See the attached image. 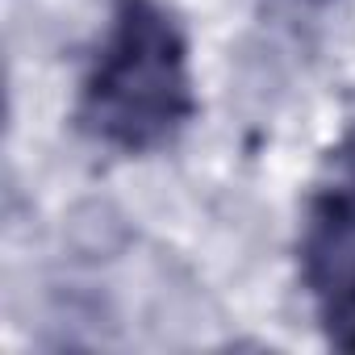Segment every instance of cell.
Segmentation results:
<instances>
[{
	"label": "cell",
	"mask_w": 355,
	"mask_h": 355,
	"mask_svg": "<svg viewBox=\"0 0 355 355\" xmlns=\"http://www.w3.org/2000/svg\"><path fill=\"white\" fill-rule=\"evenodd\" d=\"M197 113V67L180 13L167 0H109L76 76V134L105 155L146 159L171 150Z\"/></svg>",
	"instance_id": "6da1fadb"
},
{
	"label": "cell",
	"mask_w": 355,
	"mask_h": 355,
	"mask_svg": "<svg viewBox=\"0 0 355 355\" xmlns=\"http://www.w3.org/2000/svg\"><path fill=\"white\" fill-rule=\"evenodd\" d=\"M293 263L318 334L355 351V117L326 146L305 189Z\"/></svg>",
	"instance_id": "7a4b0ae2"
},
{
	"label": "cell",
	"mask_w": 355,
	"mask_h": 355,
	"mask_svg": "<svg viewBox=\"0 0 355 355\" xmlns=\"http://www.w3.org/2000/svg\"><path fill=\"white\" fill-rule=\"evenodd\" d=\"M301 5H326V0H301Z\"/></svg>",
	"instance_id": "3957f363"
}]
</instances>
